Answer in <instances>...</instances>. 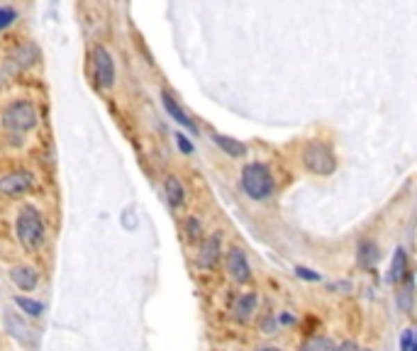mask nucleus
<instances>
[{
	"instance_id": "9b49d317",
	"label": "nucleus",
	"mask_w": 417,
	"mask_h": 351,
	"mask_svg": "<svg viewBox=\"0 0 417 351\" xmlns=\"http://www.w3.org/2000/svg\"><path fill=\"white\" fill-rule=\"evenodd\" d=\"M10 281L15 283V286L20 288V291H35L37 283H40V273H37L35 266H27V263H20V266H13Z\"/></svg>"
},
{
	"instance_id": "b1692460",
	"label": "nucleus",
	"mask_w": 417,
	"mask_h": 351,
	"mask_svg": "<svg viewBox=\"0 0 417 351\" xmlns=\"http://www.w3.org/2000/svg\"><path fill=\"white\" fill-rule=\"evenodd\" d=\"M412 341H415V334H412V329H405L400 334V351H412Z\"/></svg>"
},
{
	"instance_id": "0eeeda50",
	"label": "nucleus",
	"mask_w": 417,
	"mask_h": 351,
	"mask_svg": "<svg viewBox=\"0 0 417 351\" xmlns=\"http://www.w3.org/2000/svg\"><path fill=\"white\" fill-rule=\"evenodd\" d=\"M32 183H35V179H32L30 171H10L6 176H0V193L15 198V195L27 193Z\"/></svg>"
},
{
	"instance_id": "1a4fd4ad",
	"label": "nucleus",
	"mask_w": 417,
	"mask_h": 351,
	"mask_svg": "<svg viewBox=\"0 0 417 351\" xmlns=\"http://www.w3.org/2000/svg\"><path fill=\"white\" fill-rule=\"evenodd\" d=\"M161 103H164L166 113H169L171 117H174L176 122L181 124V127H186V129H188L190 134H198V124H195L193 120H190V115L186 113V110L181 108L179 103H176V98H174V95L169 93V90H164V93H161Z\"/></svg>"
},
{
	"instance_id": "4be33fe9",
	"label": "nucleus",
	"mask_w": 417,
	"mask_h": 351,
	"mask_svg": "<svg viewBox=\"0 0 417 351\" xmlns=\"http://www.w3.org/2000/svg\"><path fill=\"white\" fill-rule=\"evenodd\" d=\"M295 276L298 278H303V281H313V283H318L320 278V273H315L313 268H305V266H295Z\"/></svg>"
},
{
	"instance_id": "5701e85b",
	"label": "nucleus",
	"mask_w": 417,
	"mask_h": 351,
	"mask_svg": "<svg viewBox=\"0 0 417 351\" xmlns=\"http://www.w3.org/2000/svg\"><path fill=\"white\" fill-rule=\"evenodd\" d=\"M176 147L181 149V154H193V144L183 132H176Z\"/></svg>"
},
{
	"instance_id": "f8f14e48",
	"label": "nucleus",
	"mask_w": 417,
	"mask_h": 351,
	"mask_svg": "<svg viewBox=\"0 0 417 351\" xmlns=\"http://www.w3.org/2000/svg\"><path fill=\"white\" fill-rule=\"evenodd\" d=\"M381 259V249L373 239H361L357 247V263L361 268H373Z\"/></svg>"
},
{
	"instance_id": "f03ea898",
	"label": "nucleus",
	"mask_w": 417,
	"mask_h": 351,
	"mask_svg": "<svg viewBox=\"0 0 417 351\" xmlns=\"http://www.w3.org/2000/svg\"><path fill=\"white\" fill-rule=\"evenodd\" d=\"M242 190L252 200H266L276 190V181H273V173L266 163L252 161L242 168Z\"/></svg>"
},
{
	"instance_id": "aec40b11",
	"label": "nucleus",
	"mask_w": 417,
	"mask_h": 351,
	"mask_svg": "<svg viewBox=\"0 0 417 351\" xmlns=\"http://www.w3.org/2000/svg\"><path fill=\"white\" fill-rule=\"evenodd\" d=\"M186 234H188V242H200L203 239V225H200V220L195 218L186 220Z\"/></svg>"
},
{
	"instance_id": "4468645a",
	"label": "nucleus",
	"mask_w": 417,
	"mask_h": 351,
	"mask_svg": "<svg viewBox=\"0 0 417 351\" xmlns=\"http://www.w3.org/2000/svg\"><path fill=\"white\" fill-rule=\"evenodd\" d=\"M164 193H166V200H169L171 208H181L186 203V188L181 183L179 176H166L164 179Z\"/></svg>"
},
{
	"instance_id": "412c9836",
	"label": "nucleus",
	"mask_w": 417,
	"mask_h": 351,
	"mask_svg": "<svg viewBox=\"0 0 417 351\" xmlns=\"http://www.w3.org/2000/svg\"><path fill=\"white\" fill-rule=\"evenodd\" d=\"M15 20H17V13H15V8L0 6V30H8V27H10Z\"/></svg>"
},
{
	"instance_id": "39448f33",
	"label": "nucleus",
	"mask_w": 417,
	"mask_h": 351,
	"mask_svg": "<svg viewBox=\"0 0 417 351\" xmlns=\"http://www.w3.org/2000/svg\"><path fill=\"white\" fill-rule=\"evenodd\" d=\"M93 71H95V79H98V85L105 90H110L115 85V59L103 44H95L93 47Z\"/></svg>"
},
{
	"instance_id": "cd10ccee",
	"label": "nucleus",
	"mask_w": 417,
	"mask_h": 351,
	"mask_svg": "<svg viewBox=\"0 0 417 351\" xmlns=\"http://www.w3.org/2000/svg\"><path fill=\"white\" fill-rule=\"evenodd\" d=\"M359 351H371V349H359Z\"/></svg>"
},
{
	"instance_id": "f257e3e1",
	"label": "nucleus",
	"mask_w": 417,
	"mask_h": 351,
	"mask_svg": "<svg viewBox=\"0 0 417 351\" xmlns=\"http://www.w3.org/2000/svg\"><path fill=\"white\" fill-rule=\"evenodd\" d=\"M15 232L27 252H37L44 244V234H47L44 220H42V213L35 205H22V210L17 213L15 220Z\"/></svg>"
},
{
	"instance_id": "a211bd4d",
	"label": "nucleus",
	"mask_w": 417,
	"mask_h": 351,
	"mask_svg": "<svg viewBox=\"0 0 417 351\" xmlns=\"http://www.w3.org/2000/svg\"><path fill=\"white\" fill-rule=\"evenodd\" d=\"M334 349H337L334 341L329 339V336H322V334L310 336V339H305L303 344H300V351H334Z\"/></svg>"
},
{
	"instance_id": "6e6552de",
	"label": "nucleus",
	"mask_w": 417,
	"mask_h": 351,
	"mask_svg": "<svg viewBox=\"0 0 417 351\" xmlns=\"http://www.w3.org/2000/svg\"><path fill=\"white\" fill-rule=\"evenodd\" d=\"M220 254H222V237L220 232L210 234L200 242V252H198V266L200 268H215V263L220 261Z\"/></svg>"
},
{
	"instance_id": "f3484780",
	"label": "nucleus",
	"mask_w": 417,
	"mask_h": 351,
	"mask_svg": "<svg viewBox=\"0 0 417 351\" xmlns=\"http://www.w3.org/2000/svg\"><path fill=\"white\" fill-rule=\"evenodd\" d=\"M13 59H15V64L20 66V69H27V66H32L40 59V51H37L35 44H20L15 49V54H13Z\"/></svg>"
},
{
	"instance_id": "ddd939ff",
	"label": "nucleus",
	"mask_w": 417,
	"mask_h": 351,
	"mask_svg": "<svg viewBox=\"0 0 417 351\" xmlns=\"http://www.w3.org/2000/svg\"><path fill=\"white\" fill-rule=\"evenodd\" d=\"M213 142L218 144V147L222 149V152L227 154V156H232V158L247 156V144L239 142V139L227 137V134H220V132H213Z\"/></svg>"
},
{
	"instance_id": "7ed1b4c3",
	"label": "nucleus",
	"mask_w": 417,
	"mask_h": 351,
	"mask_svg": "<svg viewBox=\"0 0 417 351\" xmlns=\"http://www.w3.org/2000/svg\"><path fill=\"white\" fill-rule=\"evenodd\" d=\"M0 122H3V127L10 134H25L37 127L40 113H37V108L30 100H13V103H8L6 108H3Z\"/></svg>"
},
{
	"instance_id": "dca6fc26",
	"label": "nucleus",
	"mask_w": 417,
	"mask_h": 351,
	"mask_svg": "<svg viewBox=\"0 0 417 351\" xmlns=\"http://www.w3.org/2000/svg\"><path fill=\"white\" fill-rule=\"evenodd\" d=\"M405 271H407V254L405 249L398 247L393 252V261H391V268H388V283H400L405 278Z\"/></svg>"
},
{
	"instance_id": "6ab92c4d",
	"label": "nucleus",
	"mask_w": 417,
	"mask_h": 351,
	"mask_svg": "<svg viewBox=\"0 0 417 351\" xmlns=\"http://www.w3.org/2000/svg\"><path fill=\"white\" fill-rule=\"evenodd\" d=\"M15 305L25 312L27 317H42L44 312V305L40 300H32V297H25V295H15Z\"/></svg>"
},
{
	"instance_id": "393cba45",
	"label": "nucleus",
	"mask_w": 417,
	"mask_h": 351,
	"mask_svg": "<svg viewBox=\"0 0 417 351\" xmlns=\"http://www.w3.org/2000/svg\"><path fill=\"white\" fill-rule=\"evenodd\" d=\"M334 351H359V346H357V341H342Z\"/></svg>"
},
{
	"instance_id": "a878e982",
	"label": "nucleus",
	"mask_w": 417,
	"mask_h": 351,
	"mask_svg": "<svg viewBox=\"0 0 417 351\" xmlns=\"http://www.w3.org/2000/svg\"><path fill=\"white\" fill-rule=\"evenodd\" d=\"M256 351H281V349H278V346H259Z\"/></svg>"
},
{
	"instance_id": "2eb2a0df",
	"label": "nucleus",
	"mask_w": 417,
	"mask_h": 351,
	"mask_svg": "<svg viewBox=\"0 0 417 351\" xmlns=\"http://www.w3.org/2000/svg\"><path fill=\"white\" fill-rule=\"evenodd\" d=\"M3 322H6V329L10 332V334L15 336L17 341H22V344H27V341L32 339V329L25 325V322L20 320V317L15 315V312H6V317H3Z\"/></svg>"
},
{
	"instance_id": "9d476101",
	"label": "nucleus",
	"mask_w": 417,
	"mask_h": 351,
	"mask_svg": "<svg viewBox=\"0 0 417 351\" xmlns=\"http://www.w3.org/2000/svg\"><path fill=\"white\" fill-rule=\"evenodd\" d=\"M256 293L249 291V293H239L237 297H234L232 302V317L237 322H249L254 317V312H256Z\"/></svg>"
},
{
	"instance_id": "423d86ee",
	"label": "nucleus",
	"mask_w": 417,
	"mask_h": 351,
	"mask_svg": "<svg viewBox=\"0 0 417 351\" xmlns=\"http://www.w3.org/2000/svg\"><path fill=\"white\" fill-rule=\"evenodd\" d=\"M224 266H227V273L234 283H249L252 281V266H249L247 254L239 247H232L224 256Z\"/></svg>"
},
{
	"instance_id": "bb28decb",
	"label": "nucleus",
	"mask_w": 417,
	"mask_h": 351,
	"mask_svg": "<svg viewBox=\"0 0 417 351\" xmlns=\"http://www.w3.org/2000/svg\"><path fill=\"white\" fill-rule=\"evenodd\" d=\"M412 351H417V334H415V341H412Z\"/></svg>"
},
{
	"instance_id": "20e7f679",
	"label": "nucleus",
	"mask_w": 417,
	"mask_h": 351,
	"mask_svg": "<svg viewBox=\"0 0 417 351\" xmlns=\"http://www.w3.org/2000/svg\"><path fill=\"white\" fill-rule=\"evenodd\" d=\"M303 163L308 171L315 176H329L337 171V156H334L332 147L325 142H310L303 147Z\"/></svg>"
}]
</instances>
